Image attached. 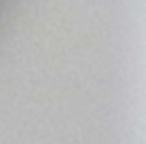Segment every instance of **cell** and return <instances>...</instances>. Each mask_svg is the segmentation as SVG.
Listing matches in <instances>:
<instances>
[]
</instances>
